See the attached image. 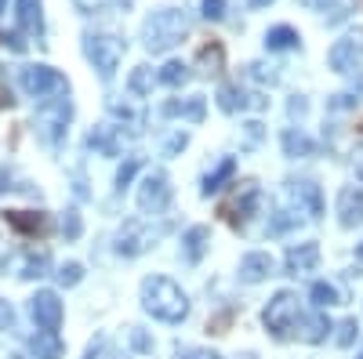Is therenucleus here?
<instances>
[{"label":"nucleus","instance_id":"40","mask_svg":"<svg viewBox=\"0 0 363 359\" xmlns=\"http://www.w3.org/2000/svg\"><path fill=\"white\" fill-rule=\"evenodd\" d=\"M131 345H135L138 352H149V348H153V341H149L142 331H131Z\"/></svg>","mask_w":363,"mask_h":359},{"label":"nucleus","instance_id":"45","mask_svg":"<svg viewBox=\"0 0 363 359\" xmlns=\"http://www.w3.org/2000/svg\"><path fill=\"white\" fill-rule=\"evenodd\" d=\"M356 261H359V265H363V244H359V247H356Z\"/></svg>","mask_w":363,"mask_h":359},{"label":"nucleus","instance_id":"46","mask_svg":"<svg viewBox=\"0 0 363 359\" xmlns=\"http://www.w3.org/2000/svg\"><path fill=\"white\" fill-rule=\"evenodd\" d=\"M0 15H4V0H0Z\"/></svg>","mask_w":363,"mask_h":359},{"label":"nucleus","instance_id":"39","mask_svg":"<svg viewBox=\"0 0 363 359\" xmlns=\"http://www.w3.org/2000/svg\"><path fill=\"white\" fill-rule=\"evenodd\" d=\"M11 323H15V312H11V305L4 302V297H0V331H8Z\"/></svg>","mask_w":363,"mask_h":359},{"label":"nucleus","instance_id":"30","mask_svg":"<svg viewBox=\"0 0 363 359\" xmlns=\"http://www.w3.org/2000/svg\"><path fill=\"white\" fill-rule=\"evenodd\" d=\"M313 302H316V309H327V305H342V290L335 287V283H313Z\"/></svg>","mask_w":363,"mask_h":359},{"label":"nucleus","instance_id":"38","mask_svg":"<svg viewBox=\"0 0 363 359\" xmlns=\"http://www.w3.org/2000/svg\"><path fill=\"white\" fill-rule=\"evenodd\" d=\"M225 15V0H203V18H222Z\"/></svg>","mask_w":363,"mask_h":359},{"label":"nucleus","instance_id":"25","mask_svg":"<svg viewBox=\"0 0 363 359\" xmlns=\"http://www.w3.org/2000/svg\"><path fill=\"white\" fill-rule=\"evenodd\" d=\"M265 47L269 51H291V47H298V33L291 25H272L265 33Z\"/></svg>","mask_w":363,"mask_h":359},{"label":"nucleus","instance_id":"9","mask_svg":"<svg viewBox=\"0 0 363 359\" xmlns=\"http://www.w3.org/2000/svg\"><path fill=\"white\" fill-rule=\"evenodd\" d=\"M258 203H262L258 186H255V182H244V186L236 189V196H233L229 203H222V215H225V222H229V225L244 229V225H247V218L258 211Z\"/></svg>","mask_w":363,"mask_h":359},{"label":"nucleus","instance_id":"21","mask_svg":"<svg viewBox=\"0 0 363 359\" xmlns=\"http://www.w3.org/2000/svg\"><path fill=\"white\" fill-rule=\"evenodd\" d=\"M291 196L298 200V215H301V203H306L309 218L323 215V200H320V186L316 182H291Z\"/></svg>","mask_w":363,"mask_h":359},{"label":"nucleus","instance_id":"6","mask_svg":"<svg viewBox=\"0 0 363 359\" xmlns=\"http://www.w3.org/2000/svg\"><path fill=\"white\" fill-rule=\"evenodd\" d=\"M51 265V254L48 251H15L8 258H0V273H11L18 280H40Z\"/></svg>","mask_w":363,"mask_h":359},{"label":"nucleus","instance_id":"47","mask_svg":"<svg viewBox=\"0 0 363 359\" xmlns=\"http://www.w3.org/2000/svg\"><path fill=\"white\" fill-rule=\"evenodd\" d=\"M356 359H363V352H359V355H356Z\"/></svg>","mask_w":363,"mask_h":359},{"label":"nucleus","instance_id":"15","mask_svg":"<svg viewBox=\"0 0 363 359\" xmlns=\"http://www.w3.org/2000/svg\"><path fill=\"white\" fill-rule=\"evenodd\" d=\"M359 40L356 37H345V40H338L335 47L327 51V62H330V69L335 73H349V69H356V62H359Z\"/></svg>","mask_w":363,"mask_h":359},{"label":"nucleus","instance_id":"7","mask_svg":"<svg viewBox=\"0 0 363 359\" xmlns=\"http://www.w3.org/2000/svg\"><path fill=\"white\" fill-rule=\"evenodd\" d=\"M69 116H73V106H69L66 98H55L51 106H44L40 116H37V131H40V138H44L48 145H62Z\"/></svg>","mask_w":363,"mask_h":359},{"label":"nucleus","instance_id":"14","mask_svg":"<svg viewBox=\"0 0 363 359\" xmlns=\"http://www.w3.org/2000/svg\"><path fill=\"white\" fill-rule=\"evenodd\" d=\"M338 215H342V225L345 229L363 225V189L359 186H345L338 193Z\"/></svg>","mask_w":363,"mask_h":359},{"label":"nucleus","instance_id":"13","mask_svg":"<svg viewBox=\"0 0 363 359\" xmlns=\"http://www.w3.org/2000/svg\"><path fill=\"white\" fill-rule=\"evenodd\" d=\"M272 273H277V261H272V254H265V251H251V254H244V261H240V280L244 283H262Z\"/></svg>","mask_w":363,"mask_h":359},{"label":"nucleus","instance_id":"42","mask_svg":"<svg viewBox=\"0 0 363 359\" xmlns=\"http://www.w3.org/2000/svg\"><path fill=\"white\" fill-rule=\"evenodd\" d=\"M352 167H356V178H359V182H363V145H359L356 153H352Z\"/></svg>","mask_w":363,"mask_h":359},{"label":"nucleus","instance_id":"28","mask_svg":"<svg viewBox=\"0 0 363 359\" xmlns=\"http://www.w3.org/2000/svg\"><path fill=\"white\" fill-rule=\"evenodd\" d=\"M196 62L203 66V73H218V69H222V62H225L222 44H203V47H200V55H196Z\"/></svg>","mask_w":363,"mask_h":359},{"label":"nucleus","instance_id":"3","mask_svg":"<svg viewBox=\"0 0 363 359\" xmlns=\"http://www.w3.org/2000/svg\"><path fill=\"white\" fill-rule=\"evenodd\" d=\"M301 316V309H298V294H291V290H280L272 302L265 305V312H262V323H265V331L272 334V338H291V331H294V319Z\"/></svg>","mask_w":363,"mask_h":359},{"label":"nucleus","instance_id":"8","mask_svg":"<svg viewBox=\"0 0 363 359\" xmlns=\"http://www.w3.org/2000/svg\"><path fill=\"white\" fill-rule=\"evenodd\" d=\"M167 203H171V182H167V174L164 171H149L142 178V186H138V207L145 215H160L167 211Z\"/></svg>","mask_w":363,"mask_h":359},{"label":"nucleus","instance_id":"41","mask_svg":"<svg viewBox=\"0 0 363 359\" xmlns=\"http://www.w3.org/2000/svg\"><path fill=\"white\" fill-rule=\"evenodd\" d=\"M186 142H189L186 135H174V138L167 142V149H164V153H167V156H174V153H178V149H186Z\"/></svg>","mask_w":363,"mask_h":359},{"label":"nucleus","instance_id":"24","mask_svg":"<svg viewBox=\"0 0 363 359\" xmlns=\"http://www.w3.org/2000/svg\"><path fill=\"white\" fill-rule=\"evenodd\" d=\"M87 149H95V153H102V156H116L120 142L113 138V127H95L87 135Z\"/></svg>","mask_w":363,"mask_h":359},{"label":"nucleus","instance_id":"12","mask_svg":"<svg viewBox=\"0 0 363 359\" xmlns=\"http://www.w3.org/2000/svg\"><path fill=\"white\" fill-rule=\"evenodd\" d=\"M4 222L18 236H44L51 229V218L44 211H4Z\"/></svg>","mask_w":363,"mask_h":359},{"label":"nucleus","instance_id":"11","mask_svg":"<svg viewBox=\"0 0 363 359\" xmlns=\"http://www.w3.org/2000/svg\"><path fill=\"white\" fill-rule=\"evenodd\" d=\"M327 331H330V319L323 316V312H301L298 319H294V331H291V338H298V341H306V345H320L323 338H327Z\"/></svg>","mask_w":363,"mask_h":359},{"label":"nucleus","instance_id":"29","mask_svg":"<svg viewBox=\"0 0 363 359\" xmlns=\"http://www.w3.org/2000/svg\"><path fill=\"white\" fill-rule=\"evenodd\" d=\"M157 80H160L164 87H182V84L189 80V66H186V62H167V66L157 73Z\"/></svg>","mask_w":363,"mask_h":359},{"label":"nucleus","instance_id":"18","mask_svg":"<svg viewBox=\"0 0 363 359\" xmlns=\"http://www.w3.org/2000/svg\"><path fill=\"white\" fill-rule=\"evenodd\" d=\"M15 18H18V29L29 37H40L44 33V11H40V0H18L15 4Z\"/></svg>","mask_w":363,"mask_h":359},{"label":"nucleus","instance_id":"5","mask_svg":"<svg viewBox=\"0 0 363 359\" xmlns=\"http://www.w3.org/2000/svg\"><path fill=\"white\" fill-rule=\"evenodd\" d=\"M22 87H26V95H33V98H51V95H66L69 91V84L66 76L51 69V66H26L22 69Z\"/></svg>","mask_w":363,"mask_h":359},{"label":"nucleus","instance_id":"34","mask_svg":"<svg viewBox=\"0 0 363 359\" xmlns=\"http://www.w3.org/2000/svg\"><path fill=\"white\" fill-rule=\"evenodd\" d=\"M84 359H116V352L109 348V338H95L91 341V348H87V355Z\"/></svg>","mask_w":363,"mask_h":359},{"label":"nucleus","instance_id":"1","mask_svg":"<svg viewBox=\"0 0 363 359\" xmlns=\"http://www.w3.org/2000/svg\"><path fill=\"white\" fill-rule=\"evenodd\" d=\"M142 309L160 323H182L189 316V297L171 276H149L142 280Z\"/></svg>","mask_w":363,"mask_h":359},{"label":"nucleus","instance_id":"31","mask_svg":"<svg viewBox=\"0 0 363 359\" xmlns=\"http://www.w3.org/2000/svg\"><path fill=\"white\" fill-rule=\"evenodd\" d=\"M80 280H84V265L69 261V265H62V268H58V283H62V287H77Z\"/></svg>","mask_w":363,"mask_h":359},{"label":"nucleus","instance_id":"33","mask_svg":"<svg viewBox=\"0 0 363 359\" xmlns=\"http://www.w3.org/2000/svg\"><path fill=\"white\" fill-rule=\"evenodd\" d=\"M174 359H222L218 352H207V348H196V345H178L174 348Z\"/></svg>","mask_w":363,"mask_h":359},{"label":"nucleus","instance_id":"35","mask_svg":"<svg viewBox=\"0 0 363 359\" xmlns=\"http://www.w3.org/2000/svg\"><path fill=\"white\" fill-rule=\"evenodd\" d=\"M149 80H153V69H149V66H138V69L131 73V91L142 95L145 87H149Z\"/></svg>","mask_w":363,"mask_h":359},{"label":"nucleus","instance_id":"17","mask_svg":"<svg viewBox=\"0 0 363 359\" xmlns=\"http://www.w3.org/2000/svg\"><path fill=\"white\" fill-rule=\"evenodd\" d=\"M316 261H320V247H316V244H298V247H291L287 258H284V265H287V273H291V276L313 273Z\"/></svg>","mask_w":363,"mask_h":359},{"label":"nucleus","instance_id":"10","mask_svg":"<svg viewBox=\"0 0 363 359\" xmlns=\"http://www.w3.org/2000/svg\"><path fill=\"white\" fill-rule=\"evenodd\" d=\"M29 316L40 331H58L62 326V302H58L55 290H37L29 297Z\"/></svg>","mask_w":363,"mask_h":359},{"label":"nucleus","instance_id":"22","mask_svg":"<svg viewBox=\"0 0 363 359\" xmlns=\"http://www.w3.org/2000/svg\"><path fill=\"white\" fill-rule=\"evenodd\" d=\"M233 174H236V160H233V156L218 160V167H215V171H207V174H203V186H200V193H203V196L218 193V189H222V186L229 182Z\"/></svg>","mask_w":363,"mask_h":359},{"label":"nucleus","instance_id":"43","mask_svg":"<svg viewBox=\"0 0 363 359\" xmlns=\"http://www.w3.org/2000/svg\"><path fill=\"white\" fill-rule=\"evenodd\" d=\"M73 4L80 8V11H95V8H102L106 0H73Z\"/></svg>","mask_w":363,"mask_h":359},{"label":"nucleus","instance_id":"2","mask_svg":"<svg viewBox=\"0 0 363 359\" xmlns=\"http://www.w3.org/2000/svg\"><path fill=\"white\" fill-rule=\"evenodd\" d=\"M186 33H189L186 15L174 11V8H160V11H153V15L145 18L142 40H145V51H149V55H164V51H171L182 37H186Z\"/></svg>","mask_w":363,"mask_h":359},{"label":"nucleus","instance_id":"32","mask_svg":"<svg viewBox=\"0 0 363 359\" xmlns=\"http://www.w3.org/2000/svg\"><path fill=\"white\" fill-rule=\"evenodd\" d=\"M80 232H84V222H80V215L69 207V211L62 215V236H66V239H80Z\"/></svg>","mask_w":363,"mask_h":359},{"label":"nucleus","instance_id":"36","mask_svg":"<svg viewBox=\"0 0 363 359\" xmlns=\"http://www.w3.org/2000/svg\"><path fill=\"white\" fill-rule=\"evenodd\" d=\"M135 171H138V160H128L124 167L116 171V189H120V193H124V189L131 186V178H135Z\"/></svg>","mask_w":363,"mask_h":359},{"label":"nucleus","instance_id":"20","mask_svg":"<svg viewBox=\"0 0 363 359\" xmlns=\"http://www.w3.org/2000/svg\"><path fill=\"white\" fill-rule=\"evenodd\" d=\"M29 352H33V359H62V338H58V331H37L33 338H29Z\"/></svg>","mask_w":363,"mask_h":359},{"label":"nucleus","instance_id":"44","mask_svg":"<svg viewBox=\"0 0 363 359\" xmlns=\"http://www.w3.org/2000/svg\"><path fill=\"white\" fill-rule=\"evenodd\" d=\"M265 4H272V0H247V8H265Z\"/></svg>","mask_w":363,"mask_h":359},{"label":"nucleus","instance_id":"23","mask_svg":"<svg viewBox=\"0 0 363 359\" xmlns=\"http://www.w3.org/2000/svg\"><path fill=\"white\" fill-rule=\"evenodd\" d=\"M284 153H287V156H313V153H316V142H313L309 135L287 127V131H284Z\"/></svg>","mask_w":363,"mask_h":359},{"label":"nucleus","instance_id":"37","mask_svg":"<svg viewBox=\"0 0 363 359\" xmlns=\"http://www.w3.org/2000/svg\"><path fill=\"white\" fill-rule=\"evenodd\" d=\"M356 331H359V326H356V319H342V323H338V338H335V341L345 348V345H352Z\"/></svg>","mask_w":363,"mask_h":359},{"label":"nucleus","instance_id":"4","mask_svg":"<svg viewBox=\"0 0 363 359\" xmlns=\"http://www.w3.org/2000/svg\"><path fill=\"white\" fill-rule=\"evenodd\" d=\"M120 51H124V44H120L116 37H109V33H87L84 37V55H87V62L99 69L102 80H113Z\"/></svg>","mask_w":363,"mask_h":359},{"label":"nucleus","instance_id":"26","mask_svg":"<svg viewBox=\"0 0 363 359\" xmlns=\"http://www.w3.org/2000/svg\"><path fill=\"white\" fill-rule=\"evenodd\" d=\"M218 106L225 109V113H236V109H244V106H251V98L240 91L236 84H222V91H218Z\"/></svg>","mask_w":363,"mask_h":359},{"label":"nucleus","instance_id":"27","mask_svg":"<svg viewBox=\"0 0 363 359\" xmlns=\"http://www.w3.org/2000/svg\"><path fill=\"white\" fill-rule=\"evenodd\" d=\"M164 116H186V120H203V98H189V102H167Z\"/></svg>","mask_w":363,"mask_h":359},{"label":"nucleus","instance_id":"16","mask_svg":"<svg viewBox=\"0 0 363 359\" xmlns=\"http://www.w3.org/2000/svg\"><path fill=\"white\" fill-rule=\"evenodd\" d=\"M149 247H153V232L142 229L138 222H131L124 232H120V244H116V251L124 254V258H138V254L149 251Z\"/></svg>","mask_w":363,"mask_h":359},{"label":"nucleus","instance_id":"19","mask_svg":"<svg viewBox=\"0 0 363 359\" xmlns=\"http://www.w3.org/2000/svg\"><path fill=\"white\" fill-rule=\"evenodd\" d=\"M211 247V229L207 225H193L186 236H182V258H186L189 265H196Z\"/></svg>","mask_w":363,"mask_h":359}]
</instances>
